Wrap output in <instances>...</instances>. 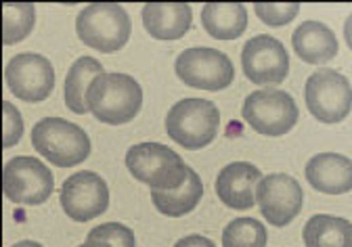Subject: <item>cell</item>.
<instances>
[{"label":"cell","instance_id":"obj_22","mask_svg":"<svg viewBox=\"0 0 352 247\" xmlns=\"http://www.w3.org/2000/svg\"><path fill=\"white\" fill-rule=\"evenodd\" d=\"M36 23V7L30 3H5L3 5V43L15 45L25 40Z\"/></svg>","mask_w":352,"mask_h":247},{"label":"cell","instance_id":"obj_30","mask_svg":"<svg viewBox=\"0 0 352 247\" xmlns=\"http://www.w3.org/2000/svg\"><path fill=\"white\" fill-rule=\"evenodd\" d=\"M13 247H44V245H40L38 241H19Z\"/></svg>","mask_w":352,"mask_h":247},{"label":"cell","instance_id":"obj_24","mask_svg":"<svg viewBox=\"0 0 352 247\" xmlns=\"http://www.w3.org/2000/svg\"><path fill=\"white\" fill-rule=\"evenodd\" d=\"M254 11L262 23H267L269 27H281L292 23L298 13L300 5L298 3H256Z\"/></svg>","mask_w":352,"mask_h":247},{"label":"cell","instance_id":"obj_17","mask_svg":"<svg viewBox=\"0 0 352 247\" xmlns=\"http://www.w3.org/2000/svg\"><path fill=\"white\" fill-rule=\"evenodd\" d=\"M141 15L147 34L155 40H179L193 23V11L185 3H149Z\"/></svg>","mask_w":352,"mask_h":247},{"label":"cell","instance_id":"obj_3","mask_svg":"<svg viewBox=\"0 0 352 247\" xmlns=\"http://www.w3.org/2000/svg\"><path fill=\"white\" fill-rule=\"evenodd\" d=\"M32 147L57 168H74L91 155V139L74 121L44 117L32 130Z\"/></svg>","mask_w":352,"mask_h":247},{"label":"cell","instance_id":"obj_9","mask_svg":"<svg viewBox=\"0 0 352 247\" xmlns=\"http://www.w3.org/2000/svg\"><path fill=\"white\" fill-rule=\"evenodd\" d=\"M5 197L19 205H42L55 191V178L47 163L36 157L19 155L5 163Z\"/></svg>","mask_w":352,"mask_h":247},{"label":"cell","instance_id":"obj_1","mask_svg":"<svg viewBox=\"0 0 352 247\" xmlns=\"http://www.w3.org/2000/svg\"><path fill=\"white\" fill-rule=\"evenodd\" d=\"M88 111L101 124L122 126L132 121L143 107V89L128 73H103L99 75L86 95Z\"/></svg>","mask_w":352,"mask_h":247},{"label":"cell","instance_id":"obj_18","mask_svg":"<svg viewBox=\"0 0 352 247\" xmlns=\"http://www.w3.org/2000/svg\"><path fill=\"white\" fill-rule=\"evenodd\" d=\"M201 27L216 40H237L248 27V11L241 3H208L201 9Z\"/></svg>","mask_w":352,"mask_h":247},{"label":"cell","instance_id":"obj_21","mask_svg":"<svg viewBox=\"0 0 352 247\" xmlns=\"http://www.w3.org/2000/svg\"><path fill=\"white\" fill-rule=\"evenodd\" d=\"M306 247H352V222L340 216L317 214L304 226Z\"/></svg>","mask_w":352,"mask_h":247},{"label":"cell","instance_id":"obj_12","mask_svg":"<svg viewBox=\"0 0 352 247\" xmlns=\"http://www.w3.org/2000/svg\"><path fill=\"white\" fill-rule=\"evenodd\" d=\"M5 82L17 99L25 103H42L55 89V69L47 57L21 53L7 63Z\"/></svg>","mask_w":352,"mask_h":247},{"label":"cell","instance_id":"obj_10","mask_svg":"<svg viewBox=\"0 0 352 247\" xmlns=\"http://www.w3.org/2000/svg\"><path fill=\"white\" fill-rule=\"evenodd\" d=\"M260 214L271 226H287L298 218L304 205V191L289 174H267L256 187Z\"/></svg>","mask_w":352,"mask_h":247},{"label":"cell","instance_id":"obj_29","mask_svg":"<svg viewBox=\"0 0 352 247\" xmlns=\"http://www.w3.org/2000/svg\"><path fill=\"white\" fill-rule=\"evenodd\" d=\"M346 40H348V47H350V51H352V15H350L348 21H346Z\"/></svg>","mask_w":352,"mask_h":247},{"label":"cell","instance_id":"obj_20","mask_svg":"<svg viewBox=\"0 0 352 247\" xmlns=\"http://www.w3.org/2000/svg\"><path fill=\"white\" fill-rule=\"evenodd\" d=\"M103 73L105 69L95 57H80L76 63H72L65 75V105L72 113L78 115L88 113V103H86L88 89Z\"/></svg>","mask_w":352,"mask_h":247},{"label":"cell","instance_id":"obj_2","mask_svg":"<svg viewBox=\"0 0 352 247\" xmlns=\"http://www.w3.org/2000/svg\"><path fill=\"white\" fill-rule=\"evenodd\" d=\"M126 168L135 180L151 191H174L187 178L191 168L183 157L162 143H139L126 151Z\"/></svg>","mask_w":352,"mask_h":247},{"label":"cell","instance_id":"obj_15","mask_svg":"<svg viewBox=\"0 0 352 247\" xmlns=\"http://www.w3.org/2000/svg\"><path fill=\"white\" fill-rule=\"evenodd\" d=\"M306 180L325 195H344L352 191V159L342 153H319L306 163Z\"/></svg>","mask_w":352,"mask_h":247},{"label":"cell","instance_id":"obj_5","mask_svg":"<svg viewBox=\"0 0 352 247\" xmlns=\"http://www.w3.org/2000/svg\"><path fill=\"white\" fill-rule=\"evenodd\" d=\"M220 126L218 107L208 99H183L174 103L166 115V132L187 151L208 147Z\"/></svg>","mask_w":352,"mask_h":247},{"label":"cell","instance_id":"obj_6","mask_svg":"<svg viewBox=\"0 0 352 247\" xmlns=\"http://www.w3.org/2000/svg\"><path fill=\"white\" fill-rule=\"evenodd\" d=\"M304 101L311 115L321 124H340L352 111V84L344 73L321 67L308 75Z\"/></svg>","mask_w":352,"mask_h":247},{"label":"cell","instance_id":"obj_28","mask_svg":"<svg viewBox=\"0 0 352 247\" xmlns=\"http://www.w3.org/2000/svg\"><path fill=\"white\" fill-rule=\"evenodd\" d=\"M78 247H109L107 243H103V241H97V239H86L82 245H78Z\"/></svg>","mask_w":352,"mask_h":247},{"label":"cell","instance_id":"obj_7","mask_svg":"<svg viewBox=\"0 0 352 247\" xmlns=\"http://www.w3.org/2000/svg\"><path fill=\"white\" fill-rule=\"evenodd\" d=\"M174 71L187 86L208 93L225 91L235 80L231 59L223 51L210 47L185 49L174 61Z\"/></svg>","mask_w":352,"mask_h":247},{"label":"cell","instance_id":"obj_13","mask_svg":"<svg viewBox=\"0 0 352 247\" xmlns=\"http://www.w3.org/2000/svg\"><path fill=\"white\" fill-rule=\"evenodd\" d=\"M241 67L245 78L258 86L281 84L289 75V55L277 38L260 34L243 45Z\"/></svg>","mask_w":352,"mask_h":247},{"label":"cell","instance_id":"obj_8","mask_svg":"<svg viewBox=\"0 0 352 247\" xmlns=\"http://www.w3.org/2000/svg\"><path fill=\"white\" fill-rule=\"evenodd\" d=\"M241 115L262 137H283L298 124V105L285 91H256L243 101Z\"/></svg>","mask_w":352,"mask_h":247},{"label":"cell","instance_id":"obj_14","mask_svg":"<svg viewBox=\"0 0 352 247\" xmlns=\"http://www.w3.org/2000/svg\"><path fill=\"white\" fill-rule=\"evenodd\" d=\"M260 178L262 174L254 163L248 161L227 163L216 176L214 191L227 208L245 212L256 203V187Z\"/></svg>","mask_w":352,"mask_h":247},{"label":"cell","instance_id":"obj_23","mask_svg":"<svg viewBox=\"0 0 352 247\" xmlns=\"http://www.w3.org/2000/svg\"><path fill=\"white\" fill-rule=\"evenodd\" d=\"M267 228L256 218H235L223 231V247H267Z\"/></svg>","mask_w":352,"mask_h":247},{"label":"cell","instance_id":"obj_27","mask_svg":"<svg viewBox=\"0 0 352 247\" xmlns=\"http://www.w3.org/2000/svg\"><path fill=\"white\" fill-rule=\"evenodd\" d=\"M174 247H216L212 239L204 235H187L174 243Z\"/></svg>","mask_w":352,"mask_h":247},{"label":"cell","instance_id":"obj_11","mask_svg":"<svg viewBox=\"0 0 352 247\" xmlns=\"http://www.w3.org/2000/svg\"><path fill=\"white\" fill-rule=\"evenodd\" d=\"M61 208L74 222L95 220L109 208V187L91 170H82L69 176L61 187Z\"/></svg>","mask_w":352,"mask_h":247},{"label":"cell","instance_id":"obj_16","mask_svg":"<svg viewBox=\"0 0 352 247\" xmlns=\"http://www.w3.org/2000/svg\"><path fill=\"white\" fill-rule=\"evenodd\" d=\"M294 53L308 65H321L336 59L340 47L329 25L321 21H304L292 34Z\"/></svg>","mask_w":352,"mask_h":247},{"label":"cell","instance_id":"obj_19","mask_svg":"<svg viewBox=\"0 0 352 247\" xmlns=\"http://www.w3.org/2000/svg\"><path fill=\"white\" fill-rule=\"evenodd\" d=\"M204 197V185L199 174L191 168L189 178L174 191H151L155 210L168 218H183L191 214Z\"/></svg>","mask_w":352,"mask_h":247},{"label":"cell","instance_id":"obj_26","mask_svg":"<svg viewBox=\"0 0 352 247\" xmlns=\"http://www.w3.org/2000/svg\"><path fill=\"white\" fill-rule=\"evenodd\" d=\"M21 137H23V117L11 101H5L3 103V147L5 149L15 147L21 141Z\"/></svg>","mask_w":352,"mask_h":247},{"label":"cell","instance_id":"obj_4","mask_svg":"<svg viewBox=\"0 0 352 247\" xmlns=\"http://www.w3.org/2000/svg\"><path fill=\"white\" fill-rule=\"evenodd\" d=\"M132 32V21L124 7L113 3H95L84 7L76 17V34L80 43L101 53L122 51Z\"/></svg>","mask_w":352,"mask_h":247},{"label":"cell","instance_id":"obj_25","mask_svg":"<svg viewBox=\"0 0 352 247\" xmlns=\"http://www.w3.org/2000/svg\"><path fill=\"white\" fill-rule=\"evenodd\" d=\"M86 239H97L107 243L109 247H137V239L135 233H132L126 224L120 222H105L95 226L91 233H88Z\"/></svg>","mask_w":352,"mask_h":247}]
</instances>
